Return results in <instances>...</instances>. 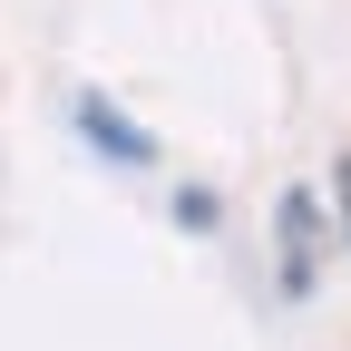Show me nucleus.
I'll use <instances>...</instances> for the list:
<instances>
[{"mask_svg":"<svg viewBox=\"0 0 351 351\" xmlns=\"http://www.w3.org/2000/svg\"><path fill=\"white\" fill-rule=\"evenodd\" d=\"M274 234H283V302H302V293H313L322 283V195H283L274 205Z\"/></svg>","mask_w":351,"mask_h":351,"instance_id":"nucleus-1","label":"nucleus"},{"mask_svg":"<svg viewBox=\"0 0 351 351\" xmlns=\"http://www.w3.org/2000/svg\"><path fill=\"white\" fill-rule=\"evenodd\" d=\"M332 215H341V254H351V156L332 166Z\"/></svg>","mask_w":351,"mask_h":351,"instance_id":"nucleus-4","label":"nucleus"},{"mask_svg":"<svg viewBox=\"0 0 351 351\" xmlns=\"http://www.w3.org/2000/svg\"><path fill=\"white\" fill-rule=\"evenodd\" d=\"M69 117H78V137L98 147L108 166H156V137H147V127H127V108H108L98 88H88V98H78Z\"/></svg>","mask_w":351,"mask_h":351,"instance_id":"nucleus-2","label":"nucleus"},{"mask_svg":"<svg viewBox=\"0 0 351 351\" xmlns=\"http://www.w3.org/2000/svg\"><path fill=\"white\" fill-rule=\"evenodd\" d=\"M176 225H186V234H215V195L186 186V195H176Z\"/></svg>","mask_w":351,"mask_h":351,"instance_id":"nucleus-3","label":"nucleus"}]
</instances>
